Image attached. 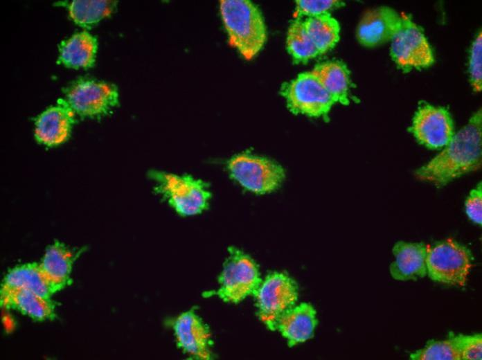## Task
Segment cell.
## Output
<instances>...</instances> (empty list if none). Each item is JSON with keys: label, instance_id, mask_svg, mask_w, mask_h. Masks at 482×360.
<instances>
[{"label": "cell", "instance_id": "1", "mask_svg": "<svg viewBox=\"0 0 482 360\" xmlns=\"http://www.w3.org/2000/svg\"><path fill=\"white\" fill-rule=\"evenodd\" d=\"M482 112H475L454 135L444 150L418 168L417 179L442 187L481 168L482 160Z\"/></svg>", "mask_w": 482, "mask_h": 360}, {"label": "cell", "instance_id": "2", "mask_svg": "<svg viewBox=\"0 0 482 360\" xmlns=\"http://www.w3.org/2000/svg\"><path fill=\"white\" fill-rule=\"evenodd\" d=\"M220 11L231 46L247 60L263 47L267 30L260 9L248 0H221Z\"/></svg>", "mask_w": 482, "mask_h": 360}, {"label": "cell", "instance_id": "3", "mask_svg": "<svg viewBox=\"0 0 482 360\" xmlns=\"http://www.w3.org/2000/svg\"><path fill=\"white\" fill-rule=\"evenodd\" d=\"M148 175L155 182V191L179 215L192 216L207 208L211 195L202 180L157 170L150 171Z\"/></svg>", "mask_w": 482, "mask_h": 360}, {"label": "cell", "instance_id": "4", "mask_svg": "<svg viewBox=\"0 0 482 360\" xmlns=\"http://www.w3.org/2000/svg\"><path fill=\"white\" fill-rule=\"evenodd\" d=\"M474 256L465 245L446 239L429 245L427 276L434 282L464 287L473 266Z\"/></svg>", "mask_w": 482, "mask_h": 360}, {"label": "cell", "instance_id": "5", "mask_svg": "<svg viewBox=\"0 0 482 360\" xmlns=\"http://www.w3.org/2000/svg\"><path fill=\"white\" fill-rule=\"evenodd\" d=\"M218 282L215 292H206L204 295L215 294L224 302L238 303L254 295L262 280L256 262L241 250L230 247Z\"/></svg>", "mask_w": 482, "mask_h": 360}, {"label": "cell", "instance_id": "6", "mask_svg": "<svg viewBox=\"0 0 482 360\" xmlns=\"http://www.w3.org/2000/svg\"><path fill=\"white\" fill-rule=\"evenodd\" d=\"M254 296L260 319L269 330H276L279 318L295 305L298 287L286 273L274 272L262 280Z\"/></svg>", "mask_w": 482, "mask_h": 360}, {"label": "cell", "instance_id": "7", "mask_svg": "<svg viewBox=\"0 0 482 360\" xmlns=\"http://www.w3.org/2000/svg\"><path fill=\"white\" fill-rule=\"evenodd\" d=\"M227 168L233 179L247 190L257 194L275 190L285 178L283 168L277 163L247 152L233 156Z\"/></svg>", "mask_w": 482, "mask_h": 360}, {"label": "cell", "instance_id": "8", "mask_svg": "<svg viewBox=\"0 0 482 360\" xmlns=\"http://www.w3.org/2000/svg\"><path fill=\"white\" fill-rule=\"evenodd\" d=\"M401 17L400 27L391 40L392 60L404 71L431 66L434 55L422 30L405 13Z\"/></svg>", "mask_w": 482, "mask_h": 360}, {"label": "cell", "instance_id": "9", "mask_svg": "<svg viewBox=\"0 0 482 360\" xmlns=\"http://www.w3.org/2000/svg\"><path fill=\"white\" fill-rule=\"evenodd\" d=\"M282 94L291 111L309 116L326 115L334 103L312 71L301 73L287 83Z\"/></svg>", "mask_w": 482, "mask_h": 360}, {"label": "cell", "instance_id": "10", "mask_svg": "<svg viewBox=\"0 0 482 360\" xmlns=\"http://www.w3.org/2000/svg\"><path fill=\"white\" fill-rule=\"evenodd\" d=\"M64 101L74 113L92 117L105 114L116 106L118 92L107 82L81 80L67 90Z\"/></svg>", "mask_w": 482, "mask_h": 360}, {"label": "cell", "instance_id": "11", "mask_svg": "<svg viewBox=\"0 0 482 360\" xmlns=\"http://www.w3.org/2000/svg\"><path fill=\"white\" fill-rule=\"evenodd\" d=\"M410 130L420 144L433 150L445 147L455 134L449 112L428 104L418 108Z\"/></svg>", "mask_w": 482, "mask_h": 360}, {"label": "cell", "instance_id": "12", "mask_svg": "<svg viewBox=\"0 0 482 360\" xmlns=\"http://www.w3.org/2000/svg\"><path fill=\"white\" fill-rule=\"evenodd\" d=\"M172 327L177 345L185 353L196 359L213 358L208 327L194 309L180 314L173 320Z\"/></svg>", "mask_w": 482, "mask_h": 360}, {"label": "cell", "instance_id": "13", "mask_svg": "<svg viewBox=\"0 0 482 360\" xmlns=\"http://www.w3.org/2000/svg\"><path fill=\"white\" fill-rule=\"evenodd\" d=\"M402 22L401 15L387 6L366 10L356 30V37L362 46L374 47L391 41Z\"/></svg>", "mask_w": 482, "mask_h": 360}, {"label": "cell", "instance_id": "14", "mask_svg": "<svg viewBox=\"0 0 482 360\" xmlns=\"http://www.w3.org/2000/svg\"><path fill=\"white\" fill-rule=\"evenodd\" d=\"M429 246L424 242H395L392 249L395 260L389 265L391 276L398 281L417 280L425 277Z\"/></svg>", "mask_w": 482, "mask_h": 360}, {"label": "cell", "instance_id": "15", "mask_svg": "<svg viewBox=\"0 0 482 360\" xmlns=\"http://www.w3.org/2000/svg\"><path fill=\"white\" fill-rule=\"evenodd\" d=\"M42 112L35 121V137L47 146L58 145L68 138L74 122V112L64 100Z\"/></svg>", "mask_w": 482, "mask_h": 360}, {"label": "cell", "instance_id": "16", "mask_svg": "<svg viewBox=\"0 0 482 360\" xmlns=\"http://www.w3.org/2000/svg\"><path fill=\"white\" fill-rule=\"evenodd\" d=\"M316 325L315 309L310 303H302L279 318L276 330L286 339L288 345L292 347L312 337Z\"/></svg>", "mask_w": 482, "mask_h": 360}, {"label": "cell", "instance_id": "17", "mask_svg": "<svg viewBox=\"0 0 482 360\" xmlns=\"http://www.w3.org/2000/svg\"><path fill=\"white\" fill-rule=\"evenodd\" d=\"M75 256L73 250L59 242L46 249L39 264L54 293L67 285Z\"/></svg>", "mask_w": 482, "mask_h": 360}, {"label": "cell", "instance_id": "18", "mask_svg": "<svg viewBox=\"0 0 482 360\" xmlns=\"http://www.w3.org/2000/svg\"><path fill=\"white\" fill-rule=\"evenodd\" d=\"M1 303L37 321L49 319L54 315L50 298L26 289L1 288Z\"/></svg>", "mask_w": 482, "mask_h": 360}, {"label": "cell", "instance_id": "19", "mask_svg": "<svg viewBox=\"0 0 482 360\" xmlns=\"http://www.w3.org/2000/svg\"><path fill=\"white\" fill-rule=\"evenodd\" d=\"M96 51V37L86 31L78 33L60 45L58 62L69 68H89L95 62Z\"/></svg>", "mask_w": 482, "mask_h": 360}, {"label": "cell", "instance_id": "20", "mask_svg": "<svg viewBox=\"0 0 482 360\" xmlns=\"http://www.w3.org/2000/svg\"><path fill=\"white\" fill-rule=\"evenodd\" d=\"M312 72L334 102L348 104L350 71L344 63L338 60L325 62L316 66Z\"/></svg>", "mask_w": 482, "mask_h": 360}, {"label": "cell", "instance_id": "21", "mask_svg": "<svg viewBox=\"0 0 482 360\" xmlns=\"http://www.w3.org/2000/svg\"><path fill=\"white\" fill-rule=\"evenodd\" d=\"M1 288L26 289L47 298L54 294L37 263L21 264L10 270L3 279Z\"/></svg>", "mask_w": 482, "mask_h": 360}, {"label": "cell", "instance_id": "22", "mask_svg": "<svg viewBox=\"0 0 482 360\" xmlns=\"http://www.w3.org/2000/svg\"><path fill=\"white\" fill-rule=\"evenodd\" d=\"M303 22L306 31L319 54L330 51L339 42L340 26L330 13L309 17Z\"/></svg>", "mask_w": 482, "mask_h": 360}, {"label": "cell", "instance_id": "23", "mask_svg": "<svg viewBox=\"0 0 482 360\" xmlns=\"http://www.w3.org/2000/svg\"><path fill=\"white\" fill-rule=\"evenodd\" d=\"M116 3V1L75 0L68 8L72 20L79 26H86L110 15Z\"/></svg>", "mask_w": 482, "mask_h": 360}, {"label": "cell", "instance_id": "24", "mask_svg": "<svg viewBox=\"0 0 482 360\" xmlns=\"http://www.w3.org/2000/svg\"><path fill=\"white\" fill-rule=\"evenodd\" d=\"M286 44L288 52L297 62H306L319 55L306 31L304 22L298 19L290 24Z\"/></svg>", "mask_w": 482, "mask_h": 360}, {"label": "cell", "instance_id": "25", "mask_svg": "<svg viewBox=\"0 0 482 360\" xmlns=\"http://www.w3.org/2000/svg\"><path fill=\"white\" fill-rule=\"evenodd\" d=\"M411 360H461L454 334L444 340H429L424 348L409 355Z\"/></svg>", "mask_w": 482, "mask_h": 360}, {"label": "cell", "instance_id": "26", "mask_svg": "<svg viewBox=\"0 0 482 360\" xmlns=\"http://www.w3.org/2000/svg\"><path fill=\"white\" fill-rule=\"evenodd\" d=\"M344 6V3L337 0H298L296 1V10L294 17H310L330 13L331 10Z\"/></svg>", "mask_w": 482, "mask_h": 360}, {"label": "cell", "instance_id": "27", "mask_svg": "<svg viewBox=\"0 0 482 360\" xmlns=\"http://www.w3.org/2000/svg\"><path fill=\"white\" fill-rule=\"evenodd\" d=\"M470 81L473 90L481 92L482 90V33L477 34L473 41L469 59Z\"/></svg>", "mask_w": 482, "mask_h": 360}, {"label": "cell", "instance_id": "28", "mask_svg": "<svg viewBox=\"0 0 482 360\" xmlns=\"http://www.w3.org/2000/svg\"><path fill=\"white\" fill-rule=\"evenodd\" d=\"M454 338L460 353L461 360L482 359L481 334H454Z\"/></svg>", "mask_w": 482, "mask_h": 360}, {"label": "cell", "instance_id": "29", "mask_svg": "<svg viewBox=\"0 0 482 360\" xmlns=\"http://www.w3.org/2000/svg\"><path fill=\"white\" fill-rule=\"evenodd\" d=\"M465 213L474 223L482 224V185L480 182L472 189L465 202Z\"/></svg>", "mask_w": 482, "mask_h": 360}]
</instances>
